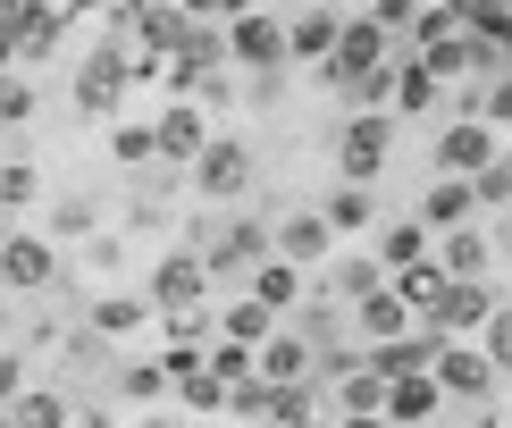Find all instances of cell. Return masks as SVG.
<instances>
[{"instance_id": "obj_1", "label": "cell", "mask_w": 512, "mask_h": 428, "mask_svg": "<svg viewBox=\"0 0 512 428\" xmlns=\"http://www.w3.org/2000/svg\"><path fill=\"white\" fill-rule=\"evenodd\" d=\"M194 252H202L210 286H219V277H252V269L269 261V227H261V219H227V227H194Z\"/></svg>"}, {"instance_id": "obj_2", "label": "cell", "mask_w": 512, "mask_h": 428, "mask_svg": "<svg viewBox=\"0 0 512 428\" xmlns=\"http://www.w3.org/2000/svg\"><path fill=\"white\" fill-rule=\"evenodd\" d=\"M429 378H437V395H454V403H487L496 395V361H487L479 345H462V336H437Z\"/></svg>"}, {"instance_id": "obj_3", "label": "cell", "mask_w": 512, "mask_h": 428, "mask_svg": "<svg viewBox=\"0 0 512 428\" xmlns=\"http://www.w3.org/2000/svg\"><path fill=\"white\" fill-rule=\"evenodd\" d=\"M387 152H395V118H387V110H361L345 135H336V177H345V185H370L378 168H387Z\"/></svg>"}, {"instance_id": "obj_4", "label": "cell", "mask_w": 512, "mask_h": 428, "mask_svg": "<svg viewBox=\"0 0 512 428\" xmlns=\"http://www.w3.org/2000/svg\"><path fill=\"white\" fill-rule=\"evenodd\" d=\"M194 194L202 202H236V194H252V152L236 135H210L202 152H194Z\"/></svg>"}, {"instance_id": "obj_5", "label": "cell", "mask_w": 512, "mask_h": 428, "mask_svg": "<svg viewBox=\"0 0 512 428\" xmlns=\"http://www.w3.org/2000/svg\"><path fill=\"white\" fill-rule=\"evenodd\" d=\"M126 84H135V59H126L118 42H93V59L76 68V101H84L93 118H110L118 101H126Z\"/></svg>"}, {"instance_id": "obj_6", "label": "cell", "mask_w": 512, "mask_h": 428, "mask_svg": "<svg viewBox=\"0 0 512 428\" xmlns=\"http://www.w3.org/2000/svg\"><path fill=\"white\" fill-rule=\"evenodd\" d=\"M202 294H210L202 252H194V244H185V252H160V269H152V303L177 319V311H202Z\"/></svg>"}, {"instance_id": "obj_7", "label": "cell", "mask_w": 512, "mask_h": 428, "mask_svg": "<svg viewBox=\"0 0 512 428\" xmlns=\"http://www.w3.org/2000/svg\"><path fill=\"white\" fill-rule=\"evenodd\" d=\"M370 68H387V34H378L370 17H345V26H336V51H328V76L353 93Z\"/></svg>"}, {"instance_id": "obj_8", "label": "cell", "mask_w": 512, "mask_h": 428, "mask_svg": "<svg viewBox=\"0 0 512 428\" xmlns=\"http://www.w3.org/2000/svg\"><path fill=\"white\" fill-rule=\"evenodd\" d=\"M487 160H496V126L487 118H454L437 135V177H479Z\"/></svg>"}, {"instance_id": "obj_9", "label": "cell", "mask_w": 512, "mask_h": 428, "mask_svg": "<svg viewBox=\"0 0 512 428\" xmlns=\"http://www.w3.org/2000/svg\"><path fill=\"white\" fill-rule=\"evenodd\" d=\"M227 59H236V68H277V59H286V26H277V17H227Z\"/></svg>"}, {"instance_id": "obj_10", "label": "cell", "mask_w": 512, "mask_h": 428, "mask_svg": "<svg viewBox=\"0 0 512 428\" xmlns=\"http://www.w3.org/2000/svg\"><path fill=\"white\" fill-rule=\"evenodd\" d=\"M328 219H319V210H286V219L269 227V252L277 261H294V269H311V261H328Z\"/></svg>"}, {"instance_id": "obj_11", "label": "cell", "mask_w": 512, "mask_h": 428, "mask_svg": "<svg viewBox=\"0 0 512 428\" xmlns=\"http://www.w3.org/2000/svg\"><path fill=\"white\" fill-rule=\"evenodd\" d=\"M202 143H210V118L194 110V101H177V110L152 118V160H185V168H194Z\"/></svg>"}, {"instance_id": "obj_12", "label": "cell", "mask_w": 512, "mask_h": 428, "mask_svg": "<svg viewBox=\"0 0 512 428\" xmlns=\"http://www.w3.org/2000/svg\"><path fill=\"white\" fill-rule=\"evenodd\" d=\"M445 412V395H437V378L420 370V378H387V403H378V420L387 428H429Z\"/></svg>"}, {"instance_id": "obj_13", "label": "cell", "mask_w": 512, "mask_h": 428, "mask_svg": "<svg viewBox=\"0 0 512 428\" xmlns=\"http://www.w3.org/2000/svg\"><path fill=\"white\" fill-rule=\"evenodd\" d=\"M252 378H261V387H311V345L294 328H277L261 353H252Z\"/></svg>"}, {"instance_id": "obj_14", "label": "cell", "mask_w": 512, "mask_h": 428, "mask_svg": "<svg viewBox=\"0 0 512 428\" xmlns=\"http://www.w3.org/2000/svg\"><path fill=\"white\" fill-rule=\"evenodd\" d=\"M59 277V252L42 244V235H9V252H0V286H17V294H42Z\"/></svg>"}, {"instance_id": "obj_15", "label": "cell", "mask_w": 512, "mask_h": 428, "mask_svg": "<svg viewBox=\"0 0 512 428\" xmlns=\"http://www.w3.org/2000/svg\"><path fill=\"white\" fill-rule=\"evenodd\" d=\"M487 311H496L487 286H445L429 303V336H471V328H487Z\"/></svg>"}, {"instance_id": "obj_16", "label": "cell", "mask_w": 512, "mask_h": 428, "mask_svg": "<svg viewBox=\"0 0 512 428\" xmlns=\"http://www.w3.org/2000/svg\"><path fill=\"white\" fill-rule=\"evenodd\" d=\"M487 261H496V244H487L479 227H454V235L437 244V269L454 277V286H487Z\"/></svg>"}, {"instance_id": "obj_17", "label": "cell", "mask_w": 512, "mask_h": 428, "mask_svg": "<svg viewBox=\"0 0 512 428\" xmlns=\"http://www.w3.org/2000/svg\"><path fill=\"white\" fill-rule=\"evenodd\" d=\"M429 353H437V336H387V345L361 353V370H370V378H420Z\"/></svg>"}, {"instance_id": "obj_18", "label": "cell", "mask_w": 512, "mask_h": 428, "mask_svg": "<svg viewBox=\"0 0 512 428\" xmlns=\"http://www.w3.org/2000/svg\"><path fill=\"white\" fill-rule=\"evenodd\" d=\"M370 261L387 269V277H403V269H420V261H429V227H420V219H395V227H378Z\"/></svg>"}, {"instance_id": "obj_19", "label": "cell", "mask_w": 512, "mask_h": 428, "mask_svg": "<svg viewBox=\"0 0 512 428\" xmlns=\"http://www.w3.org/2000/svg\"><path fill=\"white\" fill-rule=\"evenodd\" d=\"M353 319H361V345H387V336H412V311H403V294H395V286L361 294V303H353Z\"/></svg>"}, {"instance_id": "obj_20", "label": "cell", "mask_w": 512, "mask_h": 428, "mask_svg": "<svg viewBox=\"0 0 512 428\" xmlns=\"http://www.w3.org/2000/svg\"><path fill=\"white\" fill-rule=\"evenodd\" d=\"M252 303H261V311H277V319H286L294 303H303V269H294V261H277V252H269V261H261V269H252Z\"/></svg>"}, {"instance_id": "obj_21", "label": "cell", "mask_w": 512, "mask_h": 428, "mask_svg": "<svg viewBox=\"0 0 512 428\" xmlns=\"http://www.w3.org/2000/svg\"><path fill=\"white\" fill-rule=\"evenodd\" d=\"M471 185H462V177H437L429 185V194H420V227H445V235H454V227H471Z\"/></svg>"}, {"instance_id": "obj_22", "label": "cell", "mask_w": 512, "mask_h": 428, "mask_svg": "<svg viewBox=\"0 0 512 428\" xmlns=\"http://www.w3.org/2000/svg\"><path fill=\"white\" fill-rule=\"evenodd\" d=\"M277 328H286V319H277V311H261V303L244 294V303H227V319H219V345H244V353H261Z\"/></svg>"}, {"instance_id": "obj_23", "label": "cell", "mask_w": 512, "mask_h": 428, "mask_svg": "<svg viewBox=\"0 0 512 428\" xmlns=\"http://www.w3.org/2000/svg\"><path fill=\"white\" fill-rule=\"evenodd\" d=\"M336 26H345L336 9H303V17L286 26V59H319V68H328V51H336Z\"/></svg>"}, {"instance_id": "obj_24", "label": "cell", "mask_w": 512, "mask_h": 428, "mask_svg": "<svg viewBox=\"0 0 512 428\" xmlns=\"http://www.w3.org/2000/svg\"><path fill=\"white\" fill-rule=\"evenodd\" d=\"M319 219H328V235H370L378 202H370V185H336V194L319 202Z\"/></svg>"}, {"instance_id": "obj_25", "label": "cell", "mask_w": 512, "mask_h": 428, "mask_svg": "<svg viewBox=\"0 0 512 428\" xmlns=\"http://www.w3.org/2000/svg\"><path fill=\"white\" fill-rule=\"evenodd\" d=\"M135 34L152 42V68H160V59H177V51H185L194 17H185V9H135Z\"/></svg>"}, {"instance_id": "obj_26", "label": "cell", "mask_w": 512, "mask_h": 428, "mask_svg": "<svg viewBox=\"0 0 512 428\" xmlns=\"http://www.w3.org/2000/svg\"><path fill=\"white\" fill-rule=\"evenodd\" d=\"M9 420L17 428H68L76 412H68V395H59V387H34V378H26V395L9 403Z\"/></svg>"}, {"instance_id": "obj_27", "label": "cell", "mask_w": 512, "mask_h": 428, "mask_svg": "<svg viewBox=\"0 0 512 428\" xmlns=\"http://www.w3.org/2000/svg\"><path fill=\"white\" fill-rule=\"evenodd\" d=\"M395 101H403L412 118H429V110H445V84L420 68V59H395Z\"/></svg>"}, {"instance_id": "obj_28", "label": "cell", "mask_w": 512, "mask_h": 428, "mask_svg": "<svg viewBox=\"0 0 512 428\" xmlns=\"http://www.w3.org/2000/svg\"><path fill=\"white\" fill-rule=\"evenodd\" d=\"M336 403H345V420H378V403H387V378H370V370L353 361V370L336 378Z\"/></svg>"}, {"instance_id": "obj_29", "label": "cell", "mask_w": 512, "mask_h": 428, "mask_svg": "<svg viewBox=\"0 0 512 428\" xmlns=\"http://www.w3.org/2000/svg\"><path fill=\"white\" fill-rule=\"evenodd\" d=\"M311 412H319L311 387H269L261 395V428H311Z\"/></svg>"}, {"instance_id": "obj_30", "label": "cell", "mask_w": 512, "mask_h": 428, "mask_svg": "<svg viewBox=\"0 0 512 428\" xmlns=\"http://www.w3.org/2000/svg\"><path fill=\"white\" fill-rule=\"evenodd\" d=\"M378 286H387V269H378V261H336V277L319 294H328V303H361V294H378Z\"/></svg>"}, {"instance_id": "obj_31", "label": "cell", "mask_w": 512, "mask_h": 428, "mask_svg": "<svg viewBox=\"0 0 512 428\" xmlns=\"http://www.w3.org/2000/svg\"><path fill=\"white\" fill-rule=\"evenodd\" d=\"M387 286L403 294V311H429V303H437V294H445V286H454V277H445L437 261H420V269H403V277H387Z\"/></svg>"}, {"instance_id": "obj_32", "label": "cell", "mask_w": 512, "mask_h": 428, "mask_svg": "<svg viewBox=\"0 0 512 428\" xmlns=\"http://www.w3.org/2000/svg\"><path fill=\"white\" fill-rule=\"evenodd\" d=\"M202 370L219 378V387H244V378H252V353H244V345H210V353H202Z\"/></svg>"}, {"instance_id": "obj_33", "label": "cell", "mask_w": 512, "mask_h": 428, "mask_svg": "<svg viewBox=\"0 0 512 428\" xmlns=\"http://www.w3.org/2000/svg\"><path fill=\"white\" fill-rule=\"evenodd\" d=\"M479 353H487V361H496V378L512 370V311H504V303H496V311H487V345H479Z\"/></svg>"}, {"instance_id": "obj_34", "label": "cell", "mask_w": 512, "mask_h": 428, "mask_svg": "<svg viewBox=\"0 0 512 428\" xmlns=\"http://www.w3.org/2000/svg\"><path fill=\"white\" fill-rule=\"evenodd\" d=\"M135 319H143V303H135V294H110V303L93 311V328H101V336H126Z\"/></svg>"}, {"instance_id": "obj_35", "label": "cell", "mask_w": 512, "mask_h": 428, "mask_svg": "<svg viewBox=\"0 0 512 428\" xmlns=\"http://www.w3.org/2000/svg\"><path fill=\"white\" fill-rule=\"evenodd\" d=\"M177 395L194 403V412H227V387H219V378H210V370H194V378H177Z\"/></svg>"}, {"instance_id": "obj_36", "label": "cell", "mask_w": 512, "mask_h": 428, "mask_svg": "<svg viewBox=\"0 0 512 428\" xmlns=\"http://www.w3.org/2000/svg\"><path fill=\"white\" fill-rule=\"evenodd\" d=\"M462 185H471V202H512V168L504 160H487L479 177H462Z\"/></svg>"}, {"instance_id": "obj_37", "label": "cell", "mask_w": 512, "mask_h": 428, "mask_svg": "<svg viewBox=\"0 0 512 428\" xmlns=\"http://www.w3.org/2000/svg\"><path fill=\"white\" fill-rule=\"evenodd\" d=\"M34 202V168H0V219Z\"/></svg>"}, {"instance_id": "obj_38", "label": "cell", "mask_w": 512, "mask_h": 428, "mask_svg": "<svg viewBox=\"0 0 512 428\" xmlns=\"http://www.w3.org/2000/svg\"><path fill=\"white\" fill-rule=\"evenodd\" d=\"M110 152L126 160V168H152V126H118V143Z\"/></svg>"}, {"instance_id": "obj_39", "label": "cell", "mask_w": 512, "mask_h": 428, "mask_svg": "<svg viewBox=\"0 0 512 428\" xmlns=\"http://www.w3.org/2000/svg\"><path fill=\"white\" fill-rule=\"evenodd\" d=\"M17 118H34V84H0V126H17Z\"/></svg>"}, {"instance_id": "obj_40", "label": "cell", "mask_w": 512, "mask_h": 428, "mask_svg": "<svg viewBox=\"0 0 512 428\" xmlns=\"http://www.w3.org/2000/svg\"><path fill=\"white\" fill-rule=\"evenodd\" d=\"M353 93H361V110H378V101H395V68H370V76L353 84Z\"/></svg>"}, {"instance_id": "obj_41", "label": "cell", "mask_w": 512, "mask_h": 428, "mask_svg": "<svg viewBox=\"0 0 512 428\" xmlns=\"http://www.w3.org/2000/svg\"><path fill=\"white\" fill-rule=\"evenodd\" d=\"M17 395H26V361H17V353H0V412H9Z\"/></svg>"}, {"instance_id": "obj_42", "label": "cell", "mask_w": 512, "mask_h": 428, "mask_svg": "<svg viewBox=\"0 0 512 428\" xmlns=\"http://www.w3.org/2000/svg\"><path fill=\"white\" fill-rule=\"evenodd\" d=\"M479 118H487V126H512V76H504V84H496V93H487V101H479Z\"/></svg>"}, {"instance_id": "obj_43", "label": "cell", "mask_w": 512, "mask_h": 428, "mask_svg": "<svg viewBox=\"0 0 512 428\" xmlns=\"http://www.w3.org/2000/svg\"><path fill=\"white\" fill-rule=\"evenodd\" d=\"M252 9H261V0H219V17H252Z\"/></svg>"}, {"instance_id": "obj_44", "label": "cell", "mask_w": 512, "mask_h": 428, "mask_svg": "<svg viewBox=\"0 0 512 428\" xmlns=\"http://www.w3.org/2000/svg\"><path fill=\"white\" fill-rule=\"evenodd\" d=\"M336 428H387V420H336Z\"/></svg>"}, {"instance_id": "obj_45", "label": "cell", "mask_w": 512, "mask_h": 428, "mask_svg": "<svg viewBox=\"0 0 512 428\" xmlns=\"http://www.w3.org/2000/svg\"><path fill=\"white\" fill-rule=\"evenodd\" d=\"M9 235H17V227H9V219H0V252H9Z\"/></svg>"}, {"instance_id": "obj_46", "label": "cell", "mask_w": 512, "mask_h": 428, "mask_svg": "<svg viewBox=\"0 0 512 428\" xmlns=\"http://www.w3.org/2000/svg\"><path fill=\"white\" fill-rule=\"evenodd\" d=\"M0 428H17V420H9V412H0Z\"/></svg>"}, {"instance_id": "obj_47", "label": "cell", "mask_w": 512, "mask_h": 428, "mask_svg": "<svg viewBox=\"0 0 512 428\" xmlns=\"http://www.w3.org/2000/svg\"><path fill=\"white\" fill-rule=\"evenodd\" d=\"M328 9H336V0H328Z\"/></svg>"}, {"instance_id": "obj_48", "label": "cell", "mask_w": 512, "mask_h": 428, "mask_svg": "<svg viewBox=\"0 0 512 428\" xmlns=\"http://www.w3.org/2000/svg\"><path fill=\"white\" fill-rule=\"evenodd\" d=\"M93 428H101V420H93Z\"/></svg>"}, {"instance_id": "obj_49", "label": "cell", "mask_w": 512, "mask_h": 428, "mask_svg": "<svg viewBox=\"0 0 512 428\" xmlns=\"http://www.w3.org/2000/svg\"><path fill=\"white\" fill-rule=\"evenodd\" d=\"M504 168H512V160H504Z\"/></svg>"}]
</instances>
